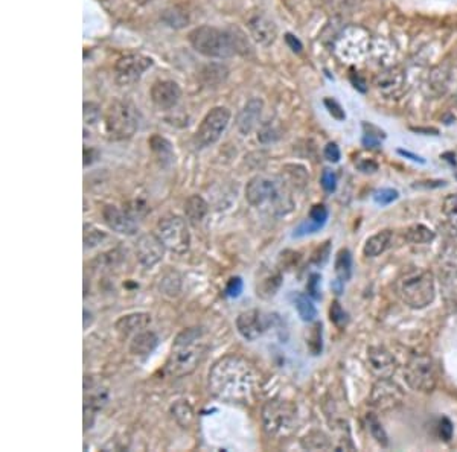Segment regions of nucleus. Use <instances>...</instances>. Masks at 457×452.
<instances>
[{"mask_svg": "<svg viewBox=\"0 0 457 452\" xmlns=\"http://www.w3.org/2000/svg\"><path fill=\"white\" fill-rule=\"evenodd\" d=\"M259 376L255 367L241 356L227 355L209 370V391L227 404H252L256 398Z\"/></svg>", "mask_w": 457, "mask_h": 452, "instance_id": "obj_1", "label": "nucleus"}, {"mask_svg": "<svg viewBox=\"0 0 457 452\" xmlns=\"http://www.w3.org/2000/svg\"><path fill=\"white\" fill-rule=\"evenodd\" d=\"M207 349L209 342L205 327L194 326L183 329L174 340L170 358L165 366L166 373L172 378H183L194 373L205 360Z\"/></svg>", "mask_w": 457, "mask_h": 452, "instance_id": "obj_2", "label": "nucleus"}, {"mask_svg": "<svg viewBox=\"0 0 457 452\" xmlns=\"http://www.w3.org/2000/svg\"><path fill=\"white\" fill-rule=\"evenodd\" d=\"M243 37V35H241ZM212 26H200L190 32V43L199 54L209 58H229L249 45L243 39Z\"/></svg>", "mask_w": 457, "mask_h": 452, "instance_id": "obj_3", "label": "nucleus"}, {"mask_svg": "<svg viewBox=\"0 0 457 452\" xmlns=\"http://www.w3.org/2000/svg\"><path fill=\"white\" fill-rule=\"evenodd\" d=\"M398 296L412 309H424L436 296L434 276L424 268H410L404 271L396 283Z\"/></svg>", "mask_w": 457, "mask_h": 452, "instance_id": "obj_4", "label": "nucleus"}, {"mask_svg": "<svg viewBox=\"0 0 457 452\" xmlns=\"http://www.w3.org/2000/svg\"><path fill=\"white\" fill-rule=\"evenodd\" d=\"M105 133L112 141H125L139 130L141 114L132 101L116 99L105 112Z\"/></svg>", "mask_w": 457, "mask_h": 452, "instance_id": "obj_5", "label": "nucleus"}, {"mask_svg": "<svg viewBox=\"0 0 457 452\" xmlns=\"http://www.w3.org/2000/svg\"><path fill=\"white\" fill-rule=\"evenodd\" d=\"M264 431L274 439H285L297 425V408L287 400H268L263 407Z\"/></svg>", "mask_w": 457, "mask_h": 452, "instance_id": "obj_6", "label": "nucleus"}, {"mask_svg": "<svg viewBox=\"0 0 457 452\" xmlns=\"http://www.w3.org/2000/svg\"><path fill=\"white\" fill-rule=\"evenodd\" d=\"M156 235L162 240L166 250L176 254H185L191 247V233L187 224L180 216L162 218L157 224Z\"/></svg>", "mask_w": 457, "mask_h": 452, "instance_id": "obj_7", "label": "nucleus"}, {"mask_svg": "<svg viewBox=\"0 0 457 452\" xmlns=\"http://www.w3.org/2000/svg\"><path fill=\"white\" fill-rule=\"evenodd\" d=\"M404 378L409 387L415 391L429 393L436 387V371L430 356L415 353L404 367Z\"/></svg>", "mask_w": 457, "mask_h": 452, "instance_id": "obj_8", "label": "nucleus"}, {"mask_svg": "<svg viewBox=\"0 0 457 452\" xmlns=\"http://www.w3.org/2000/svg\"><path fill=\"white\" fill-rule=\"evenodd\" d=\"M245 200L253 207H263L264 204H273L274 209L284 206L287 195L282 194L279 183L274 178L256 176L245 186Z\"/></svg>", "mask_w": 457, "mask_h": 452, "instance_id": "obj_9", "label": "nucleus"}, {"mask_svg": "<svg viewBox=\"0 0 457 452\" xmlns=\"http://www.w3.org/2000/svg\"><path fill=\"white\" fill-rule=\"evenodd\" d=\"M230 121V112L224 107H215L210 110L205 119L201 121L200 127L197 128V133H195V145L197 148H207L210 145H214L215 142L220 141L221 134L224 133V130L227 128Z\"/></svg>", "mask_w": 457, "mask_h": 452, "instance_id": "obj_10", "label": "nucleus"}, {"mask_svg": "<svg viewBox=\"0 0 457 452\" xmlns=\"http://www.w3.org/2000/svg\"><path fill=\"white\" fill-rule=\"evenodd\" d=\"M152 65L150 56L141 54L125 55L114 64L116 81L119 85H132L141 79V76Z\"/></svg>", "mask_w": 457, "mask_h": 452, "instance_id": "obj_11", "label": "nucleus"}, {"mask_svg": "<svg viewBox=\"0 0 457 452\" xmlns=\"http://www.w3.org/2000/svg\"><path fill=\"white\" fill-rule=\"evenodd\" d=\"M163 243L157 235L145 233L136 243V256L143 268H152L157 265L165 256Z\"/></svg>", "mask_w": 457, "mask_h": 452, "instance_id": "obj_12", "label": "nucleus"}, {"mask_svg": "<svg viewBox=\"0 0 457 452\" xmlns=\"http://www.w3.org/2000/svg\"><path fill=\"white\" fill-rule=\"evenodd\" d=\"M404 395L401 389L395 382H392L389 378H381V381L376 382L372 391V405L380 410H390L401 404Z\"/></svg>", "mask_w": 457, "mask_h": 452, "instance_id": "obj_13", "label": "nucleus"}, {"mask_svg": "<svg viewBox=\"0 0 457 452\" xmlns=\"http://www.w3.org/2000/svg\"><path fill=\"white\" fill-rule=\"evenodd\" d=\"M236 329L239 335L247 341H255L267 329L264 314L259 309L241 312L236 318Z\"/></svg>", "mask_w": 457, "mask_h": 452, "instance_id": "obj_14", "label": "nucleus"}, {"mask_svg": "<svg viewBox=\"0 0 457 452\" xmlns=\"http://www.w3.org/2000/svg\"><path fill=\"white\" fill-rule=\"evenodd\" d=\"M103 218L104 223L108 225V229L113 232L122 233V235H134L137 232V221L130 215L125 209H119L112 204H107L103 209Z\"/></svg>", "mask_w": 457, "mask_h": 452, "instance_id": "obj_15", "label": "nucleus"}, {"mask_svg": "<svg viewBox=\"0 0 457 452\" xmlns=\"http://www.w3.org/2000/svg\"><path fill=\"white\" fill-rule=\"evenodd\" d=\"M249 31L252 39L261 46H270L278 37V28L274 21L264 14H256L249 20Z\"/></svg>", "mask_w": 457, "mask_h": 452, "instance_id": "obj_16", "label": "nucleus"}, {"mask_svg": "<svg viewBox=\"0 0 457 452\" xmlns=\"http://www.w3.org/2000/svg\"><path fill=\"white\" fill-rule=\"evenodd\" d=\"M181 96V90L174 81H157L151 87V99L154 105L162 110H170L176 107Z\"/></svg>", "mask_w": 457, "mask_h": 452, "instance_id": "obj_17", "label": "nucleus"}, {"mask_svg": "<svg viewBox=\"0 0 457 452\" xmlns=\"http://www.w3.org/2000/svg\"><path fill=\"white\" fill-rule=\"evenodd\" d=\"M369 366L380 378H390L395 371V360L384 347L375 346L367 351Z\"/></svg>", "mask_w": 457, "mask_h": 452, "instance_id": "obj_18", "label": "nucleus"}, {"mask_svg": "<svg viewBox=\"0 0 457 452\" xmlns=\"http://www.w3.org/2000/svg\"><path fill=\"white\" fill-rule=\"evenodd\" d=\"M263 108H264V102L259 98H253L244 105L241 113L238 114V121H236L238 130L241 131L243 134H250L252 131L256 128L258 122L261 119V114H263Z\"/></svg>", "mask_w": 457, "mask_h": 452, "instance_id": "obj_19", "label": "nucleus"}, {"mask_svg": "<svg viewBox=\"0 0 457 452\" xmlns=\"http://www.w3.org/2000/svg\"><path fill=\"white\" fill-rule=\"evenodd\" d=\"M151 323V316L148 312H134V314H127L121 317L114 323V329L118 331L121 337H130L137 332L145 331V327Z\"/></svg>", "mask_w": 457, "mask_h": 452, "instance_id": "obj_20", "label": "nucleus"}, {"mask_svg": "<svg viewBox=\"0 0 457 452\" xmlns=\"http://www.w3.org/2000/svg\"><path fill=\"white\" fill-rule=\"evenodd\" d=\"M150 148L152 151V154H154V157L157 158L159 165L165 167V170H168V167L176 162V154H174L172 145L170 141H166L165 137L157 134L152 136L150 138Z\"/></svg>", "mask_w": 457, "mask_h": 452, "instance_id": "obj_21", "label": "nucleus"}, {"mask_svg": "<svg viewBox=\"0 0 457 452\" xmlns=\"http://www.w3.org/2000/svg\"><path fill=\"white\" fill-rule=\"evenodd\" d=\"M157 345L159 338L154 332L141 331L133 335L132 341H130V353H133L134 356H148L154 352Z\"/></svg>", "mask_w": 457, "mask_h": 452, "instance_id": "obj_22", "label": "nucleus"}, {"mask_svg": "<svg viewBox=\"0 0 457 452\" xmlns=\"http://www.w3.org/2000/svg\"><path fill=\"white\" fill-rule=\"evenodd\" d=\"M392 239H394V233L392 230H381L378 233H375L371 238H367L365 247H363V254L366 258H376L386 251L390 244Z\"/></svg>", "mask_w": 457, "mask_h": 452, "instance_id": "obj_23", "label": "nucleus"}, {"mask_svg": "<svg viewBox=\"0 0 457 452\" xmlns=\"http://www.w3.org/2000/svg\"><path fill=\"white\" fill-rule=\"evenodd\" d=\"M403 84H404V78L403 74L398 70H387V72H383L375 79V85L376 89H378L381 93L387 94V96H392V94H398L403 89Z\"/></svg>", "mask_w": 457, "mask_h": 452, "instance_id": "obj_24", "label": "nucleus"}, {"mask_svg": "<svg viewBox=\"0 0 457 452\" xmlns=\"http://www.w3.org/2000/svg\"><path fill=\"white\" fill-rule=\"evenodd\" d=\"M281 285H282L281 271H276V269L270 271V269H268V271H264L263 274H261L258 279V283H256L258 296L263 298H272L274 294L278 293Z\"/></svg>", "mask_w": 457, "mask_h": 452, "instance_id": "obj_25", "label": "nucleus"}, {"mask_svg": "<svg viewBox=\"0 0 457 452\" xmlns=\"http://www.w3.org/2000/svg\"><path fill=\"white\" fill-rule=\"evenodd\" d=\"M84 418L87 415H95L101 408H103L107 402V390L101 389L99 385H89V389H85V396H84Z\"/></svg>", "mask_w": 457, "mask_h": 452, "instance_id": "obj_26", "label": "nucleus"}, {"mask_svg": "<svg viewBox=\"0 0 457 452\" xmlns=\"http://www.w3.org/2000/svg\"><path fill=\"white\" fill-rule=\"evenodd\" d=\"M209 210L207 203L200 195H191L185 203V216L192 225H199Z\"/></svg>", "mask_w": 457, "mask_h": 452, "instance_id": "obj_27", "label": "nucleus"}, {"mask_svg": "<svg viewBox=\"0 0 457 452\" xmlns=\"http://www.w3.org/2000/svg\"><path fill=\"white\" fill-rule=\"evenodd\" d=\"M200 76L205 85L216 87L226 81L229 76V70L226 65H223V64H209V65H206V68H203Z\"/></svg>", "mask_w": 457, "mask_h": 452, "instance_id": "obj_28", "label": "nucleus"}, {"mask_svg": "<svg viewBox=\"0 0 457 452\" xmlns=\"http://www.w3.org/2000/svg\"><path fill=\"white\" fill-rule=\"evenodd\" d=\"M293 303H294L297 314H299V317L302 318V322H305V323L314 322L317 317V309H316L313 300L309 298V296L297 293L293 296Z\"/></svg>", "mask_w": 457, "mask_h": 452, "instance_id": "obj_29", "label": "nucleus"}, {"mask_svg": "<svg viewBox=\"0 0 457 452\" xmlns=\"http://www.w3.org/2000/svg\"><path fill=\"white\" fill-rule=\"evenodd\" d=\"M171 414L174 420H176L181 428H190L195 420V413L192 407L187 404L186 400H177V402L171 407Z\"/></svg>", "mask_w": 457, "mask_h": 452, "instance_id": "obj_30", "label": "nucleus"}, {"mask_svg": "<svg viewBox=\"0 0 457 452\" xmlns=\"http://www.w3.org/2000/svg\"><path fill=\"white\" fill-rule=\"evenodd\" d=\"M404 238L405 240H409L410 244H429L436 238V233L424 224H415L405 230Z\"/></svg>", "mask_w": 457, "mask_h": 452, "instance_id": "obj_31", "label": "nucleus"}, {"mask_svg": "<svg viewBox=\"0 0 457 452\" xmlns=\"http://www.w3.org/2000/svg\"><path fill=\"white\" fill-rule=\"evenodd\" d=\"M334 269H336L337 279L340 280H349L352 276V254L347 249H342L336 256L334 262Z\"/></svg>", "mask_w": 457, "mask_h": 452, "instance_id": "obj_32", "label": "nucleus"}, {"mask_svg": "<svg viewBox=\"0 0 457 452\" xmlns=\"http://www.w3.org/2000/svg\"><path fill=\"white\" fill-rule=\"evenodd\" d=\"M366 424H367L369 434L372 435V439H375L376 443L386 448L389 444V437H387V433L384 431V428L381 425V422L378 420V418H376L375 414H367Z\"/></svg>", "mask_w": 457, "mask_h": 452, "instance_id": "obj_33", "label": "nucleus"}, {"mask_svg": "<svg viewBox=\"0 0 457 452\" xmlns=\"http://www.w3.org/2000/svg\"><path fill=\"white\" fill-rule=\"evenodd\" d=\"M162 20L168 26L179 29V28H183L187 21H190V17H187V12L181 11L180 8H170V10L163 11Z\"/></svg>", "mask_w": 457, "mask_h": 452, "instance_id": "obj_34", "label": "nucleus"}, {"mask_svg": "<svg viewBox=\"0 0 457 452\" xmlns=\"http://www.w3.org/2000/svg\"><path fill=\"white\" fill-rule=\"evenodd\" d=\"M302 446L305 449L309 451H321V449H329L331 448V442L328 440V437L322 433H313L305 437L302 440Z\"/></svg>", "mask_w": 457, "mask_h": 452, "instance_id": "obj_35", "label": "nucleus"}, {"mask_svg": "<svg viewBox=\"0 0 457 452\" xmlns=\"http://www.w3.org/2000/svg\"><path fill=\"white\" fill-rule=\"evenodd\" d=\"M307 347L309 349V352L313 355L322 353L323 342H322V325L321 323H316L313 327H311L309 335L307 338Z\"/></svg>", "mask_w": 457, "mask_h": 452, "instance_id": "obj_36", "label": "nucleus"}, {"mask_svg": "<svg viewBox=\"0 0 457 452\" xmlns=\"http://www.w3.org/2000/svg\"><path fill=\"white\" fill-rule=\"evenodd\" d=\"M442 212H444L448 224L457 232V195H448L444 206H442Z\"/></svg>", "mask_w": 457, "mask_h": 452, "instance_id": "obj_37", "label": "nucleus"}, {"mask_svg": "<svg viewBox=\"0 0 457 452\" xmlns=\"http://www.w3.org/2000/svg\"><path fill=\"white\" fill-rule=\"evenodd\" d=\"M308 220L317 225L318 229H322L326 224V220H328V209H326L323 204H314L309 210V218Z\"/></svg>", "mask_w": 457, "mask_h": 452, "instance_id": "obj_38", "label": "nucleus"}, {"mask_svg": "<svg viewBox=\"0 0 457 452\" xmlns=\"http://www.w3.org/2000/svg\"><path fill=\"white\" fill-rule=\"evenodd\" d=\"M127 212L132 215L136 221L142 220V218L150 212V207L147 206V203H143L142 200H134L127 203V206H124Z\"/></svg>", "mask_w": 457, "mask_h": 452, "instance_id": "obj_39", "label": "nucleus"}, {"mask_svg": "<svg viewBox=\"0 0 457 452\" xmlns=\"http://www.w3.org/2000/svg\"><path fill=\"white\" fill-rule=\"evenodd\" d=\"M329 318H331V322L338 326V327H342L346 325L347 322V314L345 312V309L342 308V306H340L338 302H332L331 303V308H329Z\"/></svg>", "mask_w": 457, "mask_h": 452, "instance_id": "obj_40", "label": "nucleus"}, {"mask_svg": "<svg viewBox=\"0 0 457 452\" xmlns=\"http://www.w3.org/2000/svg\"><path fill=\"white\" fill-rule=\"evenodd\" d=\"M398 196H400L398 191H395V189L386 187V189H380V191H376L374 194V200H375V203L381 204V206H387V204L398 200Z\"/></svg>", "mask_w": 457, "mask_h": 452, "instance_id": "obj_41", "label": "nucleus"}, {"mask_svg": "<svg viewBox=\"0 0 457 452\" xmlns=\"http://www.w3.org/2000/svg\"><path fill=\"white\" fill-rule=\"evenodd\" d=\"M321 185L325 189V192H328V194L336 192V189H337L336 172H334L332 170H329V167L323 170L322 177H321Z\"/></svg>", "mask_w": 457, "mask_h": 452, "instance_id": "obj_42", "label": "nucleus"}, {"mask_svg": "<svg viewBox=\"0 0 457 452\" xmlns=\"http://www.w3.org/2000/svg\"><path fill=\"white\" fill-rule=\"evenodd\" d=\"M243 287H244V283H243L241 277H238V276L232 277V279L227 282L226 289H224V294H226L230 298H236V297L241 296Z\"/></svg>", "mask_w": 457, "mask_h": 452, "instance_id": "obj_43", "label": "nucleus"}, {"mask_svg": "<svg viewBox=\"0 0 457 452\" xmlns=\"http://www.w3.org/2000/svg\"><path fill=\"white\" fill-rule=\"evenodd\" d=\"M99 105L95 104V102H85L84 104V122L85 123H95L99 118Z\"/></svg>", "mask_w": 457, "mask_h": 452, "instance_id": "obj_44", "label": "nucleus"}, {"mask_svg": "<svg viewBox=\"0 0 457 452\" xmlns=\"http://www.w3.org/2000/svg\"><path fill=\"white\" fill-rule=\"evenodd\" d=\"M321 280H322L321 274L313 273V274L309 276V280H308V283H307L308 296H309V297H313V298H316V300H318V298L322 297V294H321V288H318V283H321Z\"/></svg>", "mask_w": 457, "mask_h": 452, "instance_id": "obj_45", "label": "nucleus"}, {"mask_svg": "<svg viewBox=\"0 0 457 452\" xmlns=\"http://www.w3.org/2000/svg\"><path fill=\"white\" fill-rule=\"evenodd\" d=\"M325 105H326V108H328V110H329V113H331L332 118H336L337 121H343V119H345V112H343V108H342V105H340L336 99H331V98L325 99Z\"/></svg>", "mask_w": 457, "mask_h": 452, "instance_id": "obj_46", "label": "nucleus"}, {"mask_svg": "<svg viewBox=\"0 0 457 452\" xmlns=\"http://www.w3.org/2000/svg\"><path fill=\"white\" fill-rule=\"evenodd\" d=\"M104 238H105L104 232H101L98 229H93L92 232H89V235L85 233V236H84L85 247H89V249H92V247H97L98 244H101V240H103Z\"/></svg>", "mask_w": 457, "mask_h": 452, "instance_id": "obj_47", "label": "nucleus"}, {"mask_svg": "<svg viewBox=\"0 0 457 452\" xmlns=\"http://www.w3.org/2000/svg\"><path fill=\"white\" fill-rule=\"evenodd\" d=\"M438 429H439V435L442 437V439H444L445 442L451 440V437H453V424H451V422H449V419L442 418L439 420Z\"/></svg>", "mask_w": 457, "mask_h": 452, "instance_id": "obj_48", "label": "nucleus"}, {"mask_svg": "<svg viewBox=\"0 0 457 452\" xmlns=\"http://www.w3.org/2000/svg\"><path fill=\"white\" fill-rule=\"evenodd\" d=\"M323 156L325 158L328 160V162H332V163H337L338 160H340V150L336 143H328L325 147V151H323Z\"/></svg>", "mask_w": 457, "mask_h": 452, "instance_id": "obj_49", "label": "nucleus"}, {"mask_svg": "<svg viewBox=\"0 0 457 452\" xmlns=\"http://www.w3.org/2000/svg\"><path fill=\"white\" fill-rule=\"evenodd\" d=\"M278 137H279L278 131L274 130V128H272V127H268V125H267V127H264V128H263V131H261L259 136H258L259 141H261V142H264V143H270V142H274V141H276Z\"/></svg>", "mask_w": 457, "mask_h": 452, "instance_id": "obj_50", "label": "nucleus"}, {"mask_svg": "<svg viewBox=\"0 0 457 452\" xmlns=\"http://www.w3.org/2000/svg\"><path fill=\"white\" fill-rule=\"evenodd\" d=\"M285 40H287V45H288L290 48H292V49L294 50V52H301V50H302V43H301L299 40H297V39L294 37V35L287 34V35H285Z\"/></svg>", "mask_w": 457, "mask_h": 452, "instance_id": "obj_51", "label": "nucleus"}, {"mask_svg": "<svg viewBox=\"0 0 457 452\" xmlns=\"http://www.w3.org/2000/svg\"><path fill=\"white\" fill-rule=\"evenodd\" d=\"M358 166V170H361L363 172H375L376 170H378V165H376L375 162H372V160H366L365 163H357Z\"/></svg>", "mask_w": 457, "mask_h": 452, "instance_id": "obj_52", "label": "nucleus"}, {"mask_svg": "<svg viewBox=\"0 0 457 452\" xmlns=\"http://www.w3.org/2000/svg\"><path fill=\"white\" fill-rule=\"evenodd\" d=\"M95 152H97V150H84V166H89V165H92L93 162H95V160L98 158V156H95V157H93L92 154H95Z\"/></svg>", "mask_w": 457, "mask_h": 452, "instance_id": "obj_53", "label": "nucleus"}, {"mask_svg": "<svg viewBox=\"0 0 457 452\" xmlns=\"http://www.w3.org/2000/svg\"><path fill=\"white\" fill-rule=\"evenodd\" d=\"M343 280H340V279H336V282H332V288L336 289V293L337 294H342V291H343Z\"/></svg>", "mask_w": 457, "mask_h": 452, "instance_id": "obj_54", "label": "nucleus"}, {"mask_svg": "<svg viewBox=\"0 0 457 452\" xmlns=\"http://www.w3.org/2000/svg\"><path fill=\"white\" fill-rule=\"evenodd\" d=\"M136 3H139V5H145V3H148L150 0H134Z\"/></svg>", "mask_w": 457, "mask_h": 452, "instance_id": "obj_55", "label": "nucleus"}]
</instances>
